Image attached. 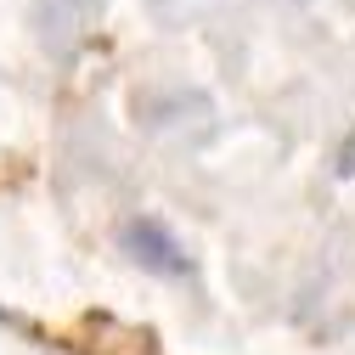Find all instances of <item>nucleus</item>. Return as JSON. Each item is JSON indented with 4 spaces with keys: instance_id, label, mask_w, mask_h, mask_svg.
Masks as SVG:
<instances>
[{
    "instance_id": "obj_1",
    "label": "nucleus",
    "mask_w": 355,
    "mask_h": 355,
    "mask_svg": "<svg viewBox=\"0 0 355 355\" xmlns=\"http://www.w3.org/2000/svg\"><path fill=\"white\" fill-rule=\"evenodd\" d=\"M119 248L141 265V271L153 277H169V282H192L198 277V259L175 243L164 226H153V220H130V226L119 232Z\"/></svg>"
},
{
    "instance_id": "obj_2",
    "label": "nucleus",
    "mask_w": 355,
    "mask_h": 355,
    "mask_svg": "<svg viewBox=\"0 0 355 355\" xmlns=\"http://www.w3.org/2000/svg\"><path fill=\"white\" fill-rule=\"evenodd\" d=\"M338 175H355V136L349 141H338V164H333Z\"/></svg>"
}]
</instances>
